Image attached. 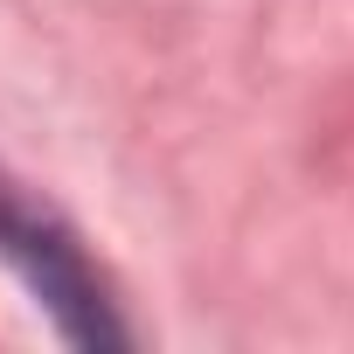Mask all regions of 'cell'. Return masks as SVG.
<instances>
[{
  "mask_svg": "<svg viewBox=\"0 0 354 354\" xmlns=\"http://www.w3.org/2000/svg\"><path fill=\"white\" fill-rule=\"evenodd\" d=\"M0 264L35 292V306L56 319L63 340H77V347L125 340V326L111 319V299H104L97 271L84 264V250L70 243V230L49 209H35L28 195H15L8 181H0Z\"/></svg>",
  "mask_w": 354,
  "mask_h": 354,
  "instance_id": "obj_1",
  "label": "cell"
}]
</instances>
